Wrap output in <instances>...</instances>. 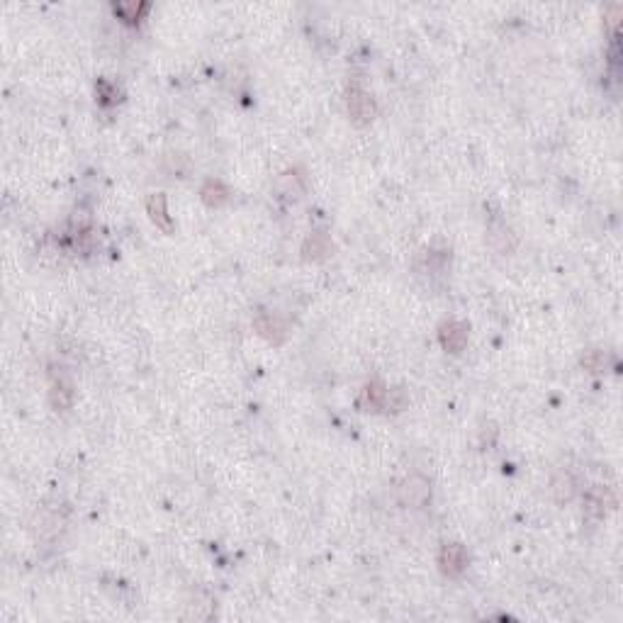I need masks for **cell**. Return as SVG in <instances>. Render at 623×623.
I'll return each mask as SVG.
<instances>
[{
    "mask_svg": "<svg viewBox=\"0 0 623 623\" xmlns=\"http://www.w3.org/2000/svg\"><path fill=\"white\" fill-rule=\"evenodd\" d=\"M346 105H348V115L356 124H368L370 119L375 117V102L365 90H361L358 85H353L346 95Z\"/></svg>",
    "mask_w": 623,
    "mask_h": 623,
    "instance_id": "obj_1",
    "label": "cell"
},
{
    "mask_svg": "<svg viewBox=\"0 0 623 623\" xmlns=\"http://www.w3.org/2000/svg\"><path fill=\"white\" fill-rule=\"evenodd\" d=\"M438 568H441L443 575L448 577H458L465 573L467 568V553L460 543H445L438 553Z\"/></svg>",
    "mask_w": 623,
    "mask_h": 623,
    "instance_id": "obj_2",
    "label": "cell"
},
{
    "mask_svg": "<svg viewBox=\"0 0 623 623\" xmlns=\"http://www.w3.org/2000/svg\"><path fill=\"white\" fill-rule=\"evenodd\" d=\"M438 339H441L445 351L460 353L467 344V324L458 322V319H448V322H443L441 329H438Z\"/></svg>",
    "mask_w": 623,
    "mask_h": 623,
    "instance_id": "obj_3",
    "label": "cell"
},
{
    "mask_svg": "<svg viewBox=\"0 0 623 623\" xmlns=\"http://www.w3.org/2000/svg\"><path fill=\"white\" fill-rule=\"evenodd\" d=\"M71 399H73V385L71 380L66 377V373H51V390H49V402L51 407L56 411H64L71 407Z\"/></svg>",
    "mask_w": 623,
    "mask_h": 623,
    "instance_id": "obj_4",
    "label": "cell"
},
{
    "mask_svg": "<svg viewBox=\"0 0 623 623\" xmlns=\"http://www.w3.org/2000/svg\"><path fill=\"white\" fill-rule=\"evenodd\" d=\"M399 494H402V502L409 506H424L431 497V489H428V482L421 475H411L404 480V484L399 487Z\"/></svg>",
    "mask_w": 623,
    "mask_h": 623,
    "instance_id": "obj_5",
    "label": "cell"
},
{
    "mask_svg": "<svg viewBox=\"0 0 623 623\" xmlns=\"http://www.w3.org/2000/svg\"><path fill=\"white\" fill-rule=\"evenodd\" d=\"M146 212H148L151 222L158 227V229H163L166 234L173 232V222H170L168 210H166V195H161V193H153V195H148Z\"/></svg>",
    "mask_w": 623,
    "mask_h": 623,
    "instance_id": "obj_6",
    "label": "cell"
},
{
    "mask_svg": "<svg viewBox=\"0 0 623 623\" xmlns=\"http://www.w3.org/2000/svg\"><path fill=\"white\" fill-rule=\"evenodd\" d=\"M229 188L224 185L222 180H207L202 185V190H200V197H202L205 205H210V207H222L224 202H229Z\"/></svg>",
    "mask_w": 623,
    "mask_h": 623,
    "instance_id": "obj_7",
    "label": "cell"
},
{
    "mask_svg": "<svg viewBox=\"0 0 623 623\" xmlns=\"http://www.w3.org/2000/svg\"><path fill=\"white\" fill-rule=\"evenodd\" d=\"M256 329H259L261 336H266L268 341H276V344H280V341L285 339V327L273 314H261V317L256 319Z\"/></svg>",
    "mask_w": 623,
    "mask_h": 623,
    "instance_id": "obj_8",
    "label": "cell"
},
{
    "mask_svg": "<svg viewBox=\"0 0 623 623\" xmlns=\"http://www.w3.org/2000/svg\"><path fill=\"white\" fill-rule=\"evenodd\" d=\"M329 251H331L329 239L324 237V234H312L305 242V247H302V256H305L307 261H322Z\"/></svg>",
    "mask_w": 623,
    "mask_h": 623,
    "instance_id": "obj_9",
    "label": "cell"
},
{
    "mask_svg": "<svg viewBox=\"0 0 623 623\" xmlns=\"http://www.w3.org/2000/svg\"><path fill=\"white\" fill-rule=\"evenodd\" d=\"M387 390H390V387H385L380 380L368 382V385H365V402H368V407H373V409H385Z\"/></svg>",
    "mask_w": 623,
    "mask_h": 623,
    "instance_id": "obj_10",
    "label": "cell"
},
{
    "mask_svg": "<svg viewBox=\"0 0 623 623\" xmlns=\"http://www.w3.org/2000/svg\"><path fill=\"white\" fill-rule=\"evenodd\" d=\"M146 10H148L146 3H119V5H115V13L127 22L139 20L141 13H146Z\"/></svg>",
    "mask_w": 623,
    "mask_h": 623,
    "instance_id": "obj_11",
    "label": "cell"
},
{
    "mask_svg": "<svg viewBox=\"0 0 623 623\" xmlns=\"http://www.w3.org/2000/svg\"><path fill=\"white\" fill-rule=\"evenodd\" d=\"M582 365H585L587 370H592V373H602V370L607 368V356H604L602 351H590L582 358Z\"/></svg>",
    "mask_w": 623,
    "mask_h": 623,
    "instance_id": "obj_12",
    "label": "cell"
},
{
    "mask_svg": "<svg viewBox=\"0 0 623 623\" xmlns=\"http://www.w3.org/2000/svg\"><path fill=\"white\" fill-rule=\"evenodd\" d=\"M98 98H100V102H105V105H110V102H115L117 100V90L112 88L110 83L107 81H98Z\"/></svg>",
    "mask_w": 623,
    "mask_h": 623,
    "instance_id": "obj_13",
    "label": "cell"
}]
</instances>
